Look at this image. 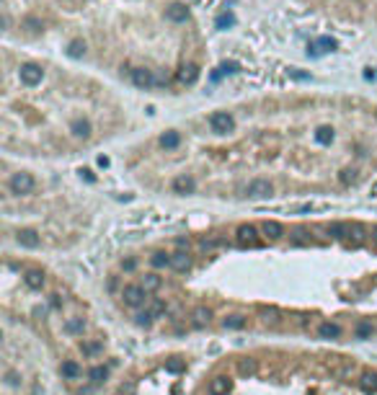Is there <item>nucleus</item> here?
I'll return each instance as SVG.
<instances>
[{
	"instance_id": "f257e3e1",
	"label": "nucleus",
	"mask_w": 377,
	"mask_h": 395,
	"mask_svg": "<svg viewBox=\"0 0 377 395\" xmlns=\"http://www.w3.org/2000/svg\"><path fill=\"white\" fill-rule=\"evenodd\" d=\"M34 189H36V181H34V176L26 173V171H18V173H13L8 179V191L16 194V196H26Z\"/></svg>"
},
{
	"instance_id": "f03ea898",
	"label": "nucleus",
	"mask_w": 377,
	"mask_h": 395,
	"mask_svg": "<svg viewBox=\"0 0 377 395\" xmlns=\"http://www.w3.org/2000/svg\"><path fill=\"white\" fill-rule=\"evenodd\" d=\"M147 290L142 287V284L137 281V284H127V287L122 290V302L127 305V307H142V305H147Z\"/></svg>"
},
{
	"instance_id": "7ed1b4c3",
	"label": "nucleus",
	"mask_w": 377,
	"mask_h": 395,
	"mask_svg": "<svg viewBox=\"0 0 377 395\" xmlns=\"http://www.w3.org/2000/svg\"><path fill=\"white\" fill-rule=\"evenodd\" d=\"M18 78H21V83H24L26 88H36V85L44 80V70H41V65L24 62V65L18 68Z\"/></svg>"
},
{
	"instance_id": "20e7f679",
	"label": "nucleus",
	"mask_w": 377,
	"mask_h": 395,
	"mask_svg": "<svg viewBox=\"0 0 377 395\" xmlns=\"http://www.w3.org/2000/svg\"><path fill=\"white\" fill-rule=\"evenodd\" d=\"M129 80H132V85H137L140 91H150V88H155L160 83L158 78H155V73L147 70V68H132L129 70Z\"/></svg>"
},
{
	"instance_id": "39448f33",
	"label": "nucleus",
	"mask_w": 377,
	"mask_h": 395,
	"mask_svg": "<svg viewBox=\"0 0 377 395\" xmlns=\"http://www.w3.org/2000/svg\"><path fill=\"white\" fill-rule=\"evenodd\" d=\"M209 127H212L214 135H228V132H233V127H235V119L228 111H214L209 117Z\"/></svg>"
},
{
	"instance_id": "423d86ee",
	"label": "nucleus",
	"mask_w": 377,
	"mask_h": 395,
	"mask_svg": "<svg viewBox=\"0 0 377 395\" xmlns=\"http://www.w3.org/2000/svg\"><path fill=\"white\" fill-rule=\"evenodd\" d=\"M274 194V186L269 179H253L248 186H246V196H251V199H266V196Z\"/></svg>"
},
{
	"instance_id": "0eeeda50",
	"label": "nucleus",
	"mask_w": 377,
	"mask_h": 395,
	"mask_svg": "<svg viewBox=\"0 0 377 395\" xmlns=\"http://www.w3.org/2000/svg\"><path fill=\"white\" fill-rule=\"evenodd\" d=\"M258 230H261V228H256V225H240V228H238V243H240L243 248H256V246L261 243Z\"/></svg>"
},
{
	"instance_id": "6e6552de",
	"label": "nucleus",
	"mask_w": 377,
	"mask_h": 395,
	"mask_svg": "<svg viewBox=\"0 0 377 395\" xmlns=\"http://www.w3.org/2000/svg\"><path fill=\"white\" fill-rule=\"evenodd\" d=\"M16 243H18L21 248H39L41 238H39V233H36V230L24 228V230H18V233H16Z\"/></svg>"
},
{
	"instance_id": "1a4fd4ad",
	"label": "nucleus",
	"mask_w": 377,
	"mask_h": 395,
	"mask_svg": "<svg viewBox=\"0 0 377 395\" xmlns=\"http://www.w3.org/2000/svg\"><path fill=\"white\" fill-rule=\"evenodd\" d=\"M207 390H209V395H228L233 390V380L228 375H217V377L209 380Z\"/></svg>"
},
{
	"instance_id": "9d476101",
	"label": "nucleus",
	"mask_w": 377,
	"mask_h": 395,
	"mask_svg": "<svg viewBox=\"0 0 377 395\" xmlns=\"http://www.w3.org/2000/svg\"><path fill=\"white\" fill-rule=\"evenodd\" d=\"M313 137H315V142H318V145L328 147V145H334V140H336V129L331 127V124H320V127H315Z\"/></svg>"
},
{
	"instance_id": "9b49d317",
	"label": "nucleus",
	"mask_w": 377,
	"mask_h": 395,
	"mask_svg": "<svg viewBox=\"0 0 377 395\" xmlns=\"http://www.w3.org/2000/svg\"><path fill=\"white\" fill-rule=\"evenodd\" d=\"M171 269L173 271H179V274H186L191 269V256L186 251H176L171 253Z\"/></svg>"
},
{
	"instance_id": "f8f14e48",
	"label": "nucleus",
	"mask_w": 377,
	"mask_h": 395,
	"mask_svg": "<svg viewBox=\"0 0 377 395\" xmlns=\"http://www.w3.org/2000/svg\"><path fill=\"white\" fill-rule=\"evenodd\" d=\"M166 18L173 21V24H184V21L189 18V8H186V3H171V6L166 8Z\"/></svg>"
},
{
	"instance_id": "ddd939ff",
	"label": "nucleus",
	"mask_w": 377,
	"mask_h": 395,
	"mask_svg": "<svg viewBox=\"0 0 377 395\" xmlns=\"http://www.w3.org/2000/svg\"><path fill=\"white\" fill-rule=\"evenodd\" d=\"M261 233H263V238H269V240H279V238H284V225L277 222V219H263Z\"/></svg>"
},
{
	"instance_id": "4468645a",
	"label": "nucleus",
	"mask_w": 377,
	"mask_h": 395,
	"mask_svg": "<svg viewBox=\"0 0 377 395\" xmlns=\"http://www.w3.org/2000/svg\"><path fill=\"white\" fill-rule=\"evenodd\" d=\"M336 47H339L336 39H331V36H318V39L307 47V52H313V54H323V52H334Z\"/></svg>"
},
{
	"instance_id": "2eb2a0df",
	"label": "nucleus",
	"mask_w": 377,
	"mask_h": 395,
	"mask_svg": "<svg viewBox=\"0 0 377 395\" xmlns=\"http://www.w3.org/2000/svg\"><path fill=\"white\" fill-rule=\"evenodd\" d=\"M209 320H212V310H209V307H204V305L194 307V313H191V325L194 328H207Z\"/></svg>"
},
{
	"instance_id": "dca6fc26",
	"label": "nucleus",
	"mask_w": 377,
	"mask_h": 395,
	"mask_svg": "<svg viewBox=\"0 0 377 395\" xmlns=\"http://www.w3.org/2000/svg\"><path fill=\"white\" fill-rule=\"evenodd\" d=\"M60 375H62L65 380H78V377L83 375V367H80L75 359H65V362L60 364Z\"/></svg>"
},
{
	"instance_id": "f3484780",
	"label": "nucleus",
	"mask_w": 377,
	"mask_h": 395,
	"mask_svg": "<svg viewBox=\"0 0 377 395\" xmlns=\"http://www.w3.org/2000/svg\"><path fill=\"white\" fill-rule=\"evenodd\" d=\"M70 132H73V137H78V140H88V137H91V132H93V127H91L88 119H73Z\"/></svg>"
},
{
	"instance_id": "a211bd4d",
	"label": "nucleus",
	"mask_w": 377,
	"mask_h": 395,
	"mask_svg": "<svg viewBox=\"0 0 377 395\" xmlns=\"http://www.w3.org/2000/svg\"><path fill=\"white\" fill-rule=\"evenodd\" d=\"M171 189H173L176 194H191V191L196 189V181L191 179V176H176L173 184H171Z\"/></svg>"
},
{
	"instance_id": "6ab92c4d",
	"label": "nucleus",
	"mask_w": 377,
	"mask_h": 395,
	"mask_svg": "<svg viewBox=\"0 0 377 395\" xmlns=\"http://www.w3.org/2000/svg\"><path fill=\"white\" fill-rule=\"evenodd\" d=\"M248 325V318L240 315V313H233V315H225L223 318V328L225 331H243Z\"/></svg>"
},
{
	"instance_id": "aec40b11",
	"label": "nucleus",
	"mask_w": 377,
	"mask_h": 395,
	"mask_svg": "<svg viewBox=\"0 0 377 395\" xmlns=\"http://www.w3.org/2000/svg\"><path fill=\"white\" fill-rule=\"evenodd\" d=\"M318 336H320V338H328V341H334V338L341 336V325H339V323H331V320H323V323L318 325Z\"/></svg>"
},
{
	"instance_id": "412c9836",
	"label": "nucleus",
	"mask_w": 377,
	"mask_h": 395,
	"mask_svg": "<svg viewBox=\"0 0 377 395\" xmlns=\"http://www.w3.org/2000/svg\"><path fill=\"white\" fill-rule=\"evenodd\" d=\"M199 80V68L196 65H184V68L179 70V83L181 85H194Z\"/></svg>"
},
{
	"instance_id": "4be33fe9",
	"label": "nucleus",
	"mask_w": 377,
	"mask_h": 395,
	"mask_svg": "<svg viewBox=\"0 0 377 395\" xmlns=\"http://www.w3.org/2000/svg\"><path fill=\"white\" fill-rule=\"evenodd\" d=\"M24 281H26V287L29 290H41L44 287V271H39V269H29L26 274H24Z\"/></svg>"
},
{
	"instance_id": "5701e85b",
	"label": "nucleus",
	"mask_w": 377,
	"mask_h": 395,
	"mask_svg": "<svg viewBox=\"0 0 377 395\" xmlns=\"http://www.w3.org/2000/svg\"><path fill=\"white\" fill-rule=\"evenodd\" d=\"M364 238H367V230H364V225H359V222H351V233H349V246H362L364 243Z\"/></svg>"
},
{
	"instance_id": "b1692460",
	"label": "nucleus",
	"mask_w": 377,
	"mask_h": 395,
	"mask_svg": "<svg viewBox=\"0 0 377 395\" xmlns=\"http://www.w3.org/2000/svg\"><path fill=\"white\" fill-rule=\"evenodd\" d=\"M374 331H377V328L372 325V320H359L357 328H354V336H357L359 341H367V338H372Z\"/></svg>"
},
{
	"instance_id": "393cba45",
	"label": "nucleus",
	"mask_w": 377,
	"mask_h": 395,
	"mask_svg": "<svg viewBox=\"0 0 377 395\" xmlns=\"http://www.w3.org/2000/svg\"><path fill=\"white\" fill-rule=\"evenodd\" d=\"M328 233L334 235L336 240H346L349 233H351V222H331L328 225Z\"/></svg>"
},
{
	"instance_id": "a878e982",
	"label": "nucleus",
	"mask_w": 377,
	"mask_h": 395,
	"mask_svg": "<svg viewBox=\"0 0 377 395\" xmlns=\"http://www.w3.org/2000/svg\"><path fill=\"white\" fill-rule=\"evenodd\" d=\"M140 284H142L147 292H158V290H160V284H163V279L155 274V271H147V274L140 279Z\"/></svg>"
},
{
	"instance_id": "bb28decb",
	"label": "nucleus",
	"mask_w": 377,
	"mask_h": 395,
	"mask_svg": "<svg viewBox=\"0 0 377 395\" xmlns=\"http://www.w3.org/2000/svg\"><path fill=\"white\" fill-rule=\"evenodd\" d=\"M65 333H70V336H83V333H85V320H83V318H70V320H65Z\"/></svg>"
},
{
	"instance_id": "cd10ccee",
	"label": "nucleus",
	"mask_w": 377,
	"mask_h": 395,
	"mask_svg": "<svg viewBox=\"0 0 377 395\" xmlns=\"http://www.w3.org/2000/svg\"><path fill=\"white\" fill-rule=\"evenodd\" d=\"M65 52H68L70 60H83V57H85V41H83V39H73Z\"/></svg>"
},
{
	"instance_id": "c85d7f7f",
	"label": "nucleus",
	"mask_w": 377,
	"mask_h": 395,
	"mask_svg": "<svg viewBox=\"0 0 377 395\" xmlns=\"http://www.w3.org/2000/svg\"><path fill=\"white\" fill-rule=\"evenodd\" d=\"M359 387H362L364 392H377V372H362Z\"/></svg>"
},
{
	"instance_id": "c756f323",
	"label": "nucleus",
	"mask_w": 377,
	"mask_h": 395,
	"mask_svg": "<svg viewBox=\"0 0 377 395\" xmlns=\"http://www.w3.org/2000/svg\"><path fill=\"white\" fill-rule=\"evenodd\" d=\"M106 377H109V369H106L103 364H96V367L88 369V380H91L93 385H101Z\"/></svg>"
},
{
	"instance_id": "7c9ffc66",
	"label": "nucleus",
	"mask_w": 377,
	"mask_h": 395,
	"mask_svg": "<svg viewBox=\"0 0 377 395\" xmlns=\"http://www.w3.org/2000/svg\"><path fill=\"white\" fill-rule=\"evenodd\" d=\"M179 145H181V135H179V132H166V135L160 137V147L163 150H176Z\"/></svg>"
},
{
	"instance_id": "2f4dec72",
	"label": "nucleus",
	"mask_w": 377,
	"mask_h": 395,
	"mask_svg": "<svg viewBox=\"0 0 377 395\" xmlns=\"http://www.w3.org/2000/svg\"><path fill=\"white\" fill-rule=\"evenodd\" d=\"M150 263L155 269H166V266H171V253H166V251H155L152 256H150Z\"/></svg>"
},
{
	"instance_id": "473e14b6",
	"label": "nucleus",
	"mask_w": 377,
	"mask_h": 395,
	"mask_svg": "<svg viewBox=\"0 0 377 395\" xmlns=\"http://www.w3.org/2000/svg\"><path fill=\"white\" fill-rule=\"evenodd\" d=\"M3 380H6V385H8V387H21V382H24L21 372H18V369H11V367L3 372Z\"/></svg>"
},
{
	"instance_id": "72a5a7b5",
	"label": "nucleus",
	"mask_w": 377,
	"mask_h": 395,
	"mask_svg": "<svg viewBox=\"0 0 377 395\" xmlns=\"http://www.w3.org/2000/svg\"><path fill=\"white\" fill-rule=\"evenodd\" d=\"M80 349H83L85 357H96V354H101V351H103V344L101 341H83Z\"/></svg>"
},
{
	"instance_id": "f704fd0d",
	"label": "nucleus",
	"mask_w": 377,
	"mask_h": 395,
	"mask_svg": "<svg viewBox=\"0 0 377 395\" xmlns=\"http://www.w3.org/2000/svg\"><path fill=\"white\" fill-rule=\"evenodd\" d=\"M261 318H263V323L277 325V323L282 320V313L277 310V307H261Z\"/></svg>"
},
{
	"instance_id": "c9c22d12",
	"label": "nucleus",
	"mask_w": 377,
	"mask_h": 395,
	"mask_svg": "<svg viewBox=\"0 0 377 395\" xmlns=\"http://www.w3.org/2000/svg\"><path fill=\"white\" fill-rule=\"evenodd\" d=\"M145 307H147V313H150L152 318H160V315L166 313V302H163V300H150Z\"/></svg>"
},
{
	"instance_id": "e433bc0d",
	"label": "nucleus",
	"mask_w": 377,
	"mask_h": 395,
	"mask_svg": "<svg viewBox=\"0 0 377 395\" xmlns=\"http://www.w3.org/2000/svg\"><path fill=\"white\" fill-rule=\"evenodd\" d=\"M256 367H258L256 359H240L238 362V372H240V375H246V377L248 375H256Z\"/></svg>"
},
{
	"instance_id": "4c0bfd02",
	"label": "nucleus",
	"mask_w": 377,
	"mask_h": 395,
	"mask_svg": "<svg viewBox=\"0 0 377 395\" xmlns=\"http://www.w3.org/2000/svg\"><path fill=\"white\" fill-rule=\"evenodd\" d=\"M152 320H155V318L147 313V307H145V310H140V313L135 315V323H137L140 328H150V325H152Z\"/></svg>"
},
{
	"instance_id": "58836bf2",
	"label": "nucleus",
	"mask_w": 377,
	"mask_h": 395,
	"mask_svg": "<svg viewBox=\"0 0 377 395\" xmlns=\"http://www.w3.org/2000/svg\"><path fill=\"white\" fill-rule=\"evenodd\" d=\"M214 24H217V29H230V26L235 24V16H233V13H220Z\"/></svg>"
},
{
	"instance_id": "ea45409f",
	"label": "nucleus",
	"mask_w": 377,
	"mask_h": 395,
	"mask_svg": "<svg viewBox=\"0 0 377 395\" xmlns=\"http://www.w3.org/2000/svg\"><path fill=\"white\" fill-rule=\"evenodd\" d=\"M184 369H186V362H181V359L166 362V372H171V375H179V372H184Z\"/></svg>"
},
{
	"instance_id": "a19ab883",
	"label": "nucleus",
	"mask_w": 377,
	"mask_h": 395,
	"mask_svg": "<svg viewBox=\"0 0 377 395\" xmlns=\"http://www.w3.org/2000/svg\"><path fill=\"white\" fill-rule=\"evenodd\" d=\"M339 179H341V184H344V186L354 184V181H357V168H344Z\"/></svg>"
},
{
	"instance_id": "79ce46f5",
	"label": "nucleus",
	"mask_w": 377,
	"mask_h": 395,
	"mask_svg": "<svg viewBox=\"0 0 377 395\" xmlns=\"http://www.w3.org/2000/svg\"><path fill=\"white\" fill-rule=\"evenodd\" d=\"M238 70H240L238 62H223V65H220V75H233Z\"/></svg>"
},
{
	"instance_id": "37998d69",
	"label": "nucleus",
	"mask_w": 377,
	"mask_h": 395,
	"mask_svg": "<svg viewBox=\"0 0 377 395\" xmlns=\"http://www.w3.org/2000/svg\"><path fill=\"white\" fill-rule=\"evenodd\" d=\"M24 29H29V31H41V21H39L36 16H29V18H24Z\"/></svg>"
},
{
	"instance_id": "c03bdc74",
	"label": "nucleus",
	"mask_w": 377,
	"mask_h": 395,
	"mask_svg": "<svg viewBox=\"0 0 377 395\" xmlns=\"http://www.w3.org/2000/svg\"><path fill=\"white\" fill-rule=\"evenodd\" d=\"M292 243H295V246H310V238H307V233L297 230V233L292 235Z\"/></svg>"
},
{
	"instance_id": "a18cd8bd",
	"label": "nucleus",
	"mask_w": 377,
	"mask_h": 395,
	"mask_svg": "<svg viewBox=\"0 0 377 395\" xmlns=\"http://www.w3.org/2000/svg\"><path fill=\"white\" fill-rule=\"evenodd\" d=\"M199 246H202L204 251H209V248L220 246V240H217V238H204V240H202V243H199Z\"/></svg>"
},
{
	"instance_id": "49530a36",
	"label": "nucleus",
	"mask_w": 377,
	"mask_h": 395,
	"mask_svg": "<svg viewBox=\"0 0 377 395\" xmlns=\"http://www.w3.org/2000/svg\"><path fill=\"white\" fill-rule=\"evenodd\" d=\"M98 165H101V168H109V158H106V155H98Z\"/></svg>"
},
{
	"instance_id": "de8ad7c7",
	"label": "nucleus",
	"mask_w": 377,
	"mask_h": 395,
	"mask_svg": "<svg viewBox=\"0 0 377 395\" xmlns=\"http://www.w3.org/2000/svg\"><path fill=\"white\" fill-rule=\"evenodd\" d=\"M135 266H137V261H132V258H129V261L124 263V269H127V271H132V269H135Z\"/></svg>"
},
{
	"instance_id": "09e8293b",
	"label": "nucleus",
	"mask_w": 377,
	"mask_h": 395,
	"mask_svg": "<svg viewBox=\"0 0 377 395\" xmlns=\"http://www.w3.org/2000/svg\"><path fill=\"white\" fill-rule=\"evenodd\" d=\"M176 246H179V248H189V240H184V238H179V240H176Z\"/></svg>"
},
{
	"instance_id": "8fccbe9b",
	"label": "nucleus",
	"mask_w": 377,
	"mask_h": 395,
	"mask_svg": "<svg viewBox=\"0 0 377 395\" xmlns=\"http://www.w3.org/2000/svg\"><path fill=\"white\" fill-rule=\"evenodd\" d=\"M80 173H83V176H85V179H88V181H93V173H91V171H88V168H83V171H80Z\"/></svg>"
},
{
	"instance_id": "3c124183",
	"label": "nucleus",
	"mask_w": 377,
	"mask_h": 395,
	"mask_svg": "<svg viewBox=\"0 0 377 395\" xmlns=\"http://www.w3.org/2000/svg\"><path fill=\"white\" fill-rule=\"evenodd\" d=\"M369 238H372V243H374V246H377V225H374V228H372V233H369Z\"/></svg>"
}]
</instances>
